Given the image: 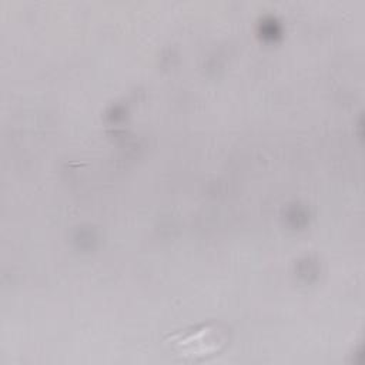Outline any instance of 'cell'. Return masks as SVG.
<instances>
[{
	"label": "cell",
	"mask_w": 365,
	"mask_h": 365,
	"mask_svg": "<svg viewBox=\"0 0 365 365\" xmlns=\"http://www.w3.org/2000/svg\"><path fill=\"white\" fill-rule=\"evenodd\" d=\"M167 341L182 356L204 358L225 345V331L217 322H207L170 334Z\"/></svg>",
	"instance_id": "cell-1"
}]
</instances>
